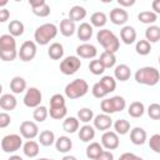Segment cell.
I'll use <instances>...</instances> for the list:
<instances>
[{
	"label": "cell",
	"mask_w": 160,
	"mask_h": 160,
	"mask_svg": "<svg viewBox=\"0 0 160 160\" xmlns=\"http://www.w3.org/2000/svg\"><path fill=\"white\" fill-rule=\"evenodd\" d=\"M65 105V98L61 94H55L50 99V108L56 109V108H64Z\"/></svg>",
	"instance_id": "obj_44"
},
{
	"label": "cell",
	"mask_w": 160,
	"mask_h": 160,
	"mask_svg": "<svg viewBox=\"0 0 160 160\" xmlns=\"http://www.w3.org/2000/svg\"><path fill=\"white\" fill-rule=\"evenodd\" d=\"M62 129H64V131H66L69 134H74L76 130H79V119H76L74 116L66 118L62 122Z\"/></svg>",
	"instance_id": "obj_30"
},
{
	"label": "cell",
	"mask_w": 160,
	"mask_h": 160,
	"mask_svg": "<svg viewBox=\"0 0 160 160\" xmlns=\"http://www.w3.org/2000/svg\"><path fill=\"white\" fill-rule=\"evenodd\" d=\"M118 4L120 6H122V9H124L128 6H132L135 4V0H118Z\"/></svg>",
	"instance_id": "obj_54"
},
{
	"label": "cell",
	"mask_w": 160,
	"mask_h": 160,
	"mask_svg": "<svg viewBox=\"0 0 160 160\" xmlns=\"http://www.w3.org/2000/svg\"><path fill=\"white\" fill-rule=\"evenodd\" d=\"M118 160H144V159L132 152H124L122 155H120V158Z\"/></svg>",
	"instance_id": "obj_51"
},
{
	"label": "cell",
	"mask_w": 160,
	"mask_h": 160,
	"mask_svg": "<svg viewBox=\"0 0 160 160\" xmlns=\"http://www.w3.org/2000/svg\"><path fill=\"white\" fill-rule=\"evenodd\" d=\"M49 114H50V116H51L52 119H55V120H60V119H64V118L66 116V114H68V109H66V106H64V108H56V109L50 108Z\"/></svg>",
	"instance_id": "obj_45"
},
{
	"label": "cell",
	"mask_w": 160,
	"mask_h": 160,
	"mask_svg": "<svg viewBox=\"0 0 160 160\" xmlns=\"http://www.w3.org/2000/svg\"><path fill=\"white\" fill-rule=\"evenodd\" d=\"M149 146L150 149L156 152V154H160V134H154L150 140H149Z\"/></svg>",
	"instance_id": "obj_48"
},
{
	"label": "cell",
	"mask_w": 160,
	"mask_h": 160,
	"mask_svg": "<svg viewBox=\"0 0 160 160\" xmlns=\"http://www.w3.org/2000/svg\"><path fill=\"white\" fill-rule=\"evenodd\" d=\"M76 30H78V29H76L74 21H71L70 19H62V20H61V22H60V32H61V35L69 38V36H71Z\"/></svg>",
	"instance_id": "obj_21"
},
{
	"label": "cell",
	"mask_w": 160,
	"mask_h": 160,
	"mask_svg": "<svg viewBox=\"0 0 160 160\" xmlns=\"http://www.w3.org/2000/svg\"><path fill=\"white\" fill-rule=\"evenodd\" d=\"M89 70L94 75H101L105 71V66L101 64V61L99 59L98 60H91L90 64H89Z\"/></svg>",
	"instance_id": "obj_42"
},
{
	"label": "cell",
	"mask_w": 160,
	"mask_h": 160,
	"mask_svg": "<svg viewBox=\"0 0 160 160\" xmlns=\"http://www.w3.org/2000/svg\"><path fill=\"white\" fill-rule=\"evenodd\" d=\"M135 80L139 84L148 85V86H154L159 82L160 80V72L156 68L152 66H144L136 70L135 72Z\"/></svg>",
	"instance_id": "obj_3"
},
{
	"label": "cell",
	"mask_w": 160,
	"mask_h": 160,
	"mask_svg": "<svg viewBox=\"0 0 160 160\" xmlns=\"http://www.w3.org/2000/svg\"><path fill=\"white\" fill-rule=\"evenodd\" d=\"M78 135H79V139H80L81 141L89 142L90 140H92V139L95 138V129H94V126L86 124V125H84V126L80 128Z\"/></svg>",
	"instance_id": "obj_22"
},
{
	"label": "cell",
	"mask_w": 160,
	"mask_h": 160,
	"mask_svg": "<svg viewBox=\"0 0 160 160\" xmlns=\"http://www.w3.org/2000/svg\"><path fill=\"white\" fill-rule=\"evenodd\" d=\"M138 19L144 24H152L158 20V15L154 11H141L138 15Z\"/></svg>",
	"instance_id": "obj_39"
},
{
	"label": "cell",
	"mask_w": 160,
	"mask_h": 160,
	"mask_svg": "<svg viewBox=\"0 0 160 160\" xmlns=\"http://www.w3.org/2000/svg\"><path fill=\"white\" fill-rule=\"evenodd\" d=\"M8 29H9L10 35L14 36V38L15 36H21L24 34V30H25L24 24L20 20H11L9 26H8Z\"/></svg>",
	"instance_id": "obj_33"
},
{
	"label": "cell",
	"mask_w": 160,
	"mask_h": 160,
	"mask_svg": "<svg viewBox=\"0 0 160 160\" xmlns=\"http://www.w3.org/2000/svg\"><path fill=\"white\" fill-rule=\"evenodd\" d=\"M78 119L86 124V122H89V121H91L94 119V112L89 108H82V109H80L78 111Z\"/></svg>",
	"instance_id": "obj_41"
},
{
	"label": "cell",
	"mask_w": 160,
	"mask_h": 160,
	"mask_svg": "<svg viewBox=\"0 0 160 160\" xmlns=\"http://www.w3.org/2000/svg\"><path fill=\"white\" fill-rule=\"evenodd\" d=\"M22 151L28 158H35L39 154V144L34 140H28L22 145Z\"/></svg>",
	"instance_id": "obj_29"
},
{
	"label": "cell",
	"mask_w": 160,
	"mask_h": 160,
	"mask_svg": "<svg viewBox=\"0 0 160 160\" xmlns=\"http://www.w3.org/2000/svg\"><path fill=\"white\" fill-rule=\"evenodd\" d=\"M26 89V81L21 76H14L10 81V90L14 94H21Z\"/></svg>",
	"instance_id": "obj_26"
},
{
	"label": "cell",
	"mask_w": 160,
	"mask_h": 160,
	"mask_svg": "<svg viewBox=\"0 0 160 160\" xmlns=\"http://www.w3.org/2000/svg\"><path fill=\"white\" fill-rule=\"evenodd\" d=\"M96 40L104 48V51H110V52L115 54L120 48V41H119L118 36L109 29L99 30L96 34Z\"/></svg>",
	"instance_id": "obj_2"
},
{
	"label": "cell",
	"mask_w": 160,
	"mask_h": 160,
	"mask_svg": "<svg viewBox=\"0 0 160 160\" xmlns=\"http://www.w3.org/2000/svg\"><path fill=\"white\" fill-rule=\"evenodd\" d=\"M119 136L115 131H105L101 136V145L108 150H115L119 148Z\"/></svg>",
	"instance_id": "obj_11"
},
{
	"label": "cell",
	"mask_w": 160,
	"mask_h": 160,
	"mask_svg": "<svg viewBox=\"0 0 160 160\" xmlns=\"http://www.w3.org/2000/svg\"><path fill=\"white\" fill-rule=\"evenodd\" d=\"M120 39L126 45H130V44L135 42V40H136V31H135V29L132 26H129V25L124 26L120 30Z\"/></svg>",
	"instance_id": "obj_16"
},
{
	"label": "cell",
	"mask_w": 160,
	"mask_h": 160,
	"mask_svg": "<svg viewBox=\"0 0 160 160\" xmlns=\"http://www.w3.org/2000/svg\"><path fill=\"white\" fill-rule=\"evenodd\" d=\"M10 121H11V119H10V115L8 112H1L0 114V128L1 129L10 125Z\"/></svg>",
	"instance_id": "obj_50"
},
{
	"label": "cell",
	"mask_w": 160,
	"mask_h": 160,
	"mask_svg": "<svg viewBox=\"0 0 160 160\" xmlns=\"http://www.w3.org/2000/svg\"><path fill=\"white\" fill-rule=\"evenodd\" d=\"M91 92H92V95H94L95 98H98V99H102V98H105V96L108 95L106 90H105L104 86L100 84V81H99V82H95V84L92 85Z\"/></svg>",
	"instance_id": "obj_47"
},
{
	"label": "cell",
	"mask_w": 160,
	"mask_h": 160,
	"mask_svg": "<svg viewBox=\"0 0 160 160\" xmlns=\"http://www.w3.org/2000/svg\"><path fill=\"white\" fill-rule=\"evenodd\" d=\"M76 54L79 58L82 59H94L98 55V50L92 44H81L76 48Z\"/></svg>",
	"instance_id": "obj_14"
},
{
	"label": "cell",
	"mask_w": 160,
	"mask_h": 160,
	"mask_svg": "<svg viewBox=\"0 0 160 160\" xmlns=\"http://www.w3.org/2000/svg\"><path fill=\"white\" fill-rule=\"evenodd\" d=\"M145 38L149 42H158L160 40V26L151 25L145 30Z\"/></svg>",
	"instance_id": "obj_34"
},
{
	"label": "cell",
	"mask_w": 160,
	"mask_h": 160,
	"mask_svg": "<svg viewBox=\"0 0 160 160\" xmlns=\"http://www.w3.org/2000/svg\"><path fill=\"white\" fill-rule=\"evenodd\" d=\"M135 50H136V52H138L139 55L145 56V55L150 54V51H151V45H150V42H149L146 39H145V40H139V41L136 42V45H135Z\"/></svg>",
	"instance_id": "obj_38"
},
{
	"label": "cell",
	"mask_w": 160,
	"mask_h": 160,
	"mask_svg": "<svg viewBox=\"0 0 160 160\" xmlns=\"http://www.w3.org/2000/svg\"><path fill=\"white\" fill-rule=\"evenodd\" d=\"M55 141V134L51 130H44L39 134V142L42 146H51Z\"/></svg>",
	"instance_id": "obj_31"
},
{
	"label": "cell",
	"mask_w": 160,
	"mask_h": 160,
	"mask_svg": "<svg viewBox=\"0 0 160 160\" xmlns=\"http://www.w3.org/2000/svg\"><path fill=\"white\" fill-rule=\"evenodd\" d=\"M92 121H94V128L98 130H101V131L110 129L112 125V119L108 114H99L94 118Z\"/></svg>",
	"instance_id": "obj_15"
},
{
	"label": "cell",
	"mask_w": 160,
	"mask_h": 160,
	"mask_svg": "<svg viewBox=\"0 0 160 160\" xmlns=\"http://www.w3.org/2000/svg\"><path fill=\"white\" fill-rule=\"evenodd\" d=\"M80 66H81L80 58L70 55V56H66L64 60H61V62H60V71L64 75H72V74H75L80 69Z\"/></svg>",
	"instance_id": "obj_7"
},
{
	"label": "cell",
	"mask_w": 160,
	"mask_h": 160,
	"mask_svg": "<svg viewBox=\"0 0 160 160\" xmlns=\"http://www.w3.org/2000/svg\"><path fill=\"white\" fill-rule=\"evenodd\" d=\"M101 64L105 66V69L108 68H112L115 64H116V56L114 52H110V51H104L101 55H100V59Z\"/></svg>",
	"instance_id": "obj_35"
},
{
	"label": "cell",
	"mask_w": 160,
	"mask_h": 160,
	"mask_svg": "<svg viewBox=\"0 0 160 160\" xmlns=\"http://www.w3.org/2000/svg\"><path fill=\"white\" fill-rule=\"evenodd\" d=\"M146 131L142 128H134L132 130H130V140L134 145H142L146 141Z\"/></svg>",
	"instance_id": "obj_17"
},
{
	"label": "cell",
	"mask_w": 160,
	"mask_h": 160,
	"mask_svg": "<svg viewBox=\"0 0 160 160\" xmlns=\"http://www.w3.org/2000/svg\"><path fill=\"white\" fill-rule=\"evenodd\" d=\"M42 100V94L38 88H29L24 96V104L28 108H38Z\"/></svg>",
	"instance_id": "obj_9"
},
{
	"label": "cell",
	"mask_w": 160,
	"mask_h": 160,
	"mask_svg": "<svg viewBox=\"0 0 160 160\" xmlns=\"http://www.w3.org/2000/svg\"><path fill=\"white\" fill-rule=\"evenodd\" d=\"M144 112H145V106L140 101H134L128 108V114L131 118H135V119L136 118H141L144 115Z\"/></svg>",
	"instance_id": "obj_28"
},
{
	"label": "cell",
	"mask_w": 160,
	"mask_h": 160,
	"mask_svg": "<svg viewBox=\"0 0 160 160\" xmlns=\"http://www.w3.org/2000/svg\"><path fill=\"white\" fill-rule=\"evenodd\" d=\"M148 115L152 120H160V104H150L148 108Z\"/></svg>",
	"instance_id": "obj_46"
},
{
	"label": "cell",
	"mask_w": 160,
	"mask_h": 160,
	"mask_svg": "<svg viewBox=\"0 0 160 160\" xmlns=\"http://www.w3.org/2000/svg\"><path fill=\"white\" fill-rule=\"evenodd\" d=\"M131 76V70L126 64H120L114 70V78L119 81H126Z\"/></svg>",
	"instance_id": "obj_18"
},
{
	"label": "cell",
	"mask_w": 160,
	"mask_h": 160,
	"mask_svg": "<svg viewBox=\"0 0 160 160\" xmlns=\"http://www.w3.org/2000/svg\"><path fill=\"white\" fill-rule=\"evenodd\" d=\"M48 55L52 60H60L64 56V46L60 42H52L48 49Z\"/></svg>",
	"instance_id": "obj_25"
},
{
	"label": "cell",
	"mask_w": 160,
	"mask_h": 160,
	"mask_svg": "<svg viewBox=\"0 0 160 160\" xmlns=\"http://www.w3.org/2000/svg\"><path fill=\"white\" fill-rule=\"evenodd\" d=\"M106 21H108V16L102 11H96V12H94L90 16V22L95 28H102V26H105Z\"/></svg>",
	"instance_id": "obj_32"
},
{
	"label": "cell",
	"mask_w": 160,
	"mask_h": 160,
	"mask_svg": "<svg viewBox=\"0 0 160 160\" xmlns=\"http://www.w3.org/2000/svg\"><path fill=\"white\" fill-rule=\"evenodd\" d=\"M9 160H24V159L21 156H19V155H11L9 158Z\"/></svg>",
	"instance_id": "obj_57"
},
{
	"label": "cell",
	"mask_w": 160,
	"mask_h": 160,
	"mask_svg": "<svg viewBox=\"0 0 160 160\" xmlns=\"http://www.w3.org/2000/svg\"><path fill=\"white\" fill-rule=\"evenodd\" d=\"M102 151H104L102 150V145L94 141V142H90L88 145V148H86V156L90 160H96L101 155Z\"/></svg>",
	"instance_id": "obj_24"
},
{
	"label": "cell",
	"mask_w": 160,
	"mask_h": 160,
	"mask_svg": "<svg viewBox=\"0 0 160 160\" xmlns=\"http://www.w3.org/2000/svg\"><path fill=\"white\" fill-rule=\"evenodd\" d=\"M22 146V139L18 134H9L1 140V149L4 152H15Z\"/></svg>",
	"instance_id": "obj_6"
},
{
	"label": "cell",
	"mask_w": 160,
	"mask_h": 160,
	"mask_svg": "<svg viewBox=\"0 0 160 160\" xmlns=\"http://www.w3.org/2000/svg\"><path fill=\"white\" fill-rule=\"evenodd\" d=\"M159 64H160V56H159Z\"/></svg>",
	"instance_id": "obj_59"
},
{
	"label": "cell",
	"mask_w": 160,
	"mask_h": 160,
	"mask_svg": "<svg viewBox=\"0 0 160 160\" xmlns=\"http://www.w3.org/2000/svg\"><path fill=\"white\" fill-rule=\"evenodd\" d=\"M55 148H56V150H58L59 152L65 154V152H68V151L71 150V148H72V141H71L70 138H68V136H60V138H58L56 141H55Z\"/></svg>",
	"instance_id": "obj_23"
},
{
	"label": "cell",
	"mask_w": 160,
	"mask_h": 160,
	"mask_svg": "<svg viewBox=\"0 0 160 160\" xmlns=\"http://www.w3.org/2000/svg\"><path fill=\"white\" fill-rule=\"evenodd\" d=\"M114 129L118 135H125L130 131V122L125 119H119L114 122Z\"/></svg>",
	"instance_id": "obj_36"
},
{
	"label": "cell",
	"mask_w": 160,
	"mask_h": 160,
	"mask_svg": "<svg viewBox=\"0 0 160 160\" xmlns=\"http://www.w3.org/2000/svg\"><path fill=\"white\" fill-rule=\"evenodd\" d=\"M36 50H38L36 49V44L34 41H31V40H26V41H24L21 44L18 56L22 61H30V60H32L35 58Z\"/></svg>",
	"instance_id": "obj_8"
},
{
	"label": "cell",
	"mask_w": 160,
	"mask_h": 160,
	"mask_svg": "<svg viewBox=\"0 0 160 160\" xmlns=\"http://www.w3.org/2000/svg\"><path fill=\"white\" fill-rule=\"evenodd\" d=\"M20 134L22 138L28 139V140H32L34 138H36L39 135V128L34 121H22L20 124Z\"/></svg>",
	"instance_id": "obj_10"
},
{
	"label": "cell",
	"mask_w": 160,
	"mask_h": 160,
	"mask_svg": "<svg viewBox=\"0 0 160 160\" xmlns=\"http://www.w3.org/2000/svg\"><path fill=\"white\" fill-rule=\"evenodd\" d=\"M100 108L101 110L104 111V114H114L115 110H114V106H112V102H111V99H104L101 100V104H100Z\"/></svg>",
	"instance_id": "obj_49"
},
{
	"label": "cell",
	"mask_w": 160,
	"mask_h": 160,
	"mask_svg": "<svg viewBox=\"0 0 160 160\" xmlns=\"http://www.w3.org/2000/svg\"><path fill=\"white\" fill-rule=\"evenodd\" d=\"M76 34L81 41L90 40L92 36V25H90L89 22H81L76 30Z\"/></svg>",
	"instance_id": "obj_20"
},
{
	"label": "cell",
	"mask_w": 160,
	"mask_h": 160,
	"mask_svg": "<svg viewBox=\"0 0 160 160\" xmlns=\"http://www.w3.org/2000/svg\"><path fill=\"white\" fill-rule=\"evenodd\" d=\"M100 84L104 86V89L106 90L108 94L112 92V91L116 89V80H115V78H112V76H110V75L102 76V78L100 79Z\"/></svg>",
	"instance_id": "obj_37"
},
{
	"label": "cell",
	"mask_w": 160,
	"mask_h": 160,
	"mask_svg": "<svg viewBox=\"0 0 160 160\" xmlns=\"http://www.w3.org/2000/svg\"><path fill=\"white\" fill-rule=\"evenodd\" d=\"M56 35H58V26L54 24L46 22V24L40 25L35 30L34 39H35L36 44H39V45H48L50 42V40H52Z\"/></svg>",
	"instance_id": "obj_4"
},
{
	"label": "cell",
	"mask_w": 160,
	"mask_h": 160,
	"mask_svg": "<svg viewBox=\"0 0 160 160\" xmlns=\"http://www.w3.org/2000/svg\"><path fill=\"white\" fill-rule=\"evenodd\" d=\"M16 98L12 95V94H2L1 98H0V108L2 110H6V111H11L16 108Z\"/></svg>",
	"instance_id": "obj_19"
},
{
	"label": "cell",
	"mask_w": 160,
	"mask_h": 160,
	"mask_svg": "<svg viewBox=\"0 0 160 160\" xmlns=\"http://www.w3.org/2000/svg\"><path fill=\"white\" fill-rule=\"evenodd\" d=\"M48 114H49V110H48L45 106L40 105V106L35 108V110H34V112H32V118H34L35 121H38V122H42V121L46 120Z\"/></svg>",
	"instance_id": "obj_40"
},
{
	"label": "cell",
	"mask_w": 160,
	"mask_h": 160,
	"mask_svg": "<svg viewBox=\"0 0 160 160\" xmlns=\"http://www.w3.org/2000/svg\"><path fill=\"white\" fill-rule=\"evenodd\" d=\"M86 16V10L84 6H80V5H75L72 6L70 10H69V19L71 21H80L82 19H85Z\"/></svg>",
	"instance_id": "obj_27"
},
{
	"label": "cell",
	"mask_w": 160,
	"mask_h": 160,
	"mask_svg": "<svg viewBox=\"0 0 160 160\" xmlns=\"http://www.w3.org/2000/svg\"><path fill=\"white\" fill-rule=\"evenodd\" d=\"M36 160H54V159H46V158H41V159H36Z\"/></svg>",
	"instance_id": "obj_58"
},
{
	"label": "cell",
	"mask_w": 160,
	"mask_h": 160,
	"mask_svg": "<svg viewBox=\"0 0 160 160\" xmlns=\"http://www.w3.org/2000/svg\"><path fill=\"white\" fill-rule=\"evenodd\" d=\"M96 160H114V155L111 151H108V150H104L101 152V155L96 159Z\"/></svg>",
	"instance_id": "obj_52"
},
{
	"label": "cell",
	"mask_w": 160,
	"mask_h": 160,
	"mask_svg": "<svg viewBox=\"0 0 160 160\" xmlns=\"http://www.w3.org/2000/svg\"><path fill=\"white\" fill-rule=\"evenodd\" d=\"M61 160H78L75 156H72V155H65Z\"/></svg>",
	"instance_id": "obj_56"
},
{
	"label": "cell",
	"mask_w": 160,
	"mask_h": 160,
	"mask_svg": "<svg viewBox=\"0 0 160 160\" xmlns=\"http://www.w3.org/2000/svg\"><path fill=\"white\" fill-rule=\"evenodd\" d=\"M19 51L16 50L15 38L10 34L0 36V58L2 61H12L16 59Z\"/></svg>",
	"instance_id": "obj_1"
},
{
	"label": "cell",
	"mask_w": 160,
	"mask_h": 160,
	"mask_svg": "<svg viewBox=\"0 0 160 160\" xmlns=\"http://www.w3.org/2000/svg\"><path fill=\"white\" fill-rule=\"evenodd\" d=\"M151 8H152V10H154V12L156 15L160 14V0H154L151 2Z\"/></svg>",
	"instance_id": "obj_55"
},
{
	"label": "cell",
	"mask_w": 160,
	"mask_h": 160,
	"mask_svg": "<svg viewBox=\"0 0 160 160\" xmlns=\"http://www.w3.org/2000/svg\"><path fill=\"white\" fill-rule=\"evenodd\" d=\"M88 91H89V85L84 79H75L65 86V95L71 100L82 98L84 95L88 94Z\"/></svg>",
	"instance_id": "obj_5"
},
{
	"label": "cell",
	"mask_w": 160,
	"mask_h": 160,
	"mask_svg": "<svg viewBox=\"0 0 160 160\" xmlns=\"http://www.w3.org/2000/svg\"><path fill=\"white\" fill-rule=\"evenodd\" d=\"M9 18H10L9 10H8V9H1V10H0V21H1V22H5Z\"/></svg>",
	"instance_id": "obj_53"
},
{
	"label": "cell",
	"mask_w": 160,
	"mask_h": 160,
	"mask_svg": "<svg viewBox=\"0 0 160 160\" xmlns=\"http://www.w3.org/2000/svg\"><path fill=\"white\" fill-rule=\"evenodd\" d=\"M34 15L39 16V18H46L50 15V6L46 4L45 0H36V1H30L29 2Z\"/></svg>",
	"instance_id": "obj_12"
},
{
	"label": "cell",
	"mask_w": 160,
	"mask_h": 160,
	"mask_svg": "<svg viewBox=\"0 0 160 160\" xmlns=\"http://www.w3.org/2000/svg\"><path fill=\"white\" fill-rule=\"evenodd\" d=\"M129 19V14L122 8H114L110 11V21L115 25H124Z\"/></svg>",
	"instance_id": "obj_13"
},
{
	"label": "cell",
	"mask_w": 160,
	"mask_h": 160,
	"mask_svg": "<svg viewBox=\"0 0 160 160\" xmlns=\"http://www.w3.org/2000/svg\"><path fill=\"white\" fill-rule=\"evenodd\" d=\"M110 99H111V102H112V106H114L115 112H118V111H122V110L125 109V106H126V101H125V99H124L122 96L116 95V96H112V98H110Z\"/></svg>",
	"instance_id": "obj_43"
}]
</instances>
